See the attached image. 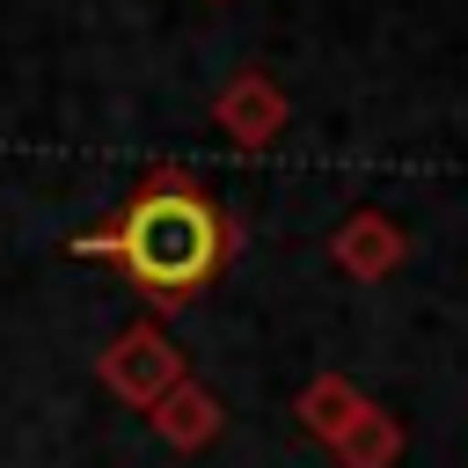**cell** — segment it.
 Here are the masks:
<instances>
[{"instance_id":"cell-1","label":"cell","mask_w":468,"mask_h":468,"mask_svg":"<svg viewBox=\"0 0 468 468\" xmlns=\"http://www.w3.org/2000/svg\"><path fill=\"white\" fill-rule=\"evenodd\" d=\"M73 249H80V256H110V263H117L139 292H154V300H190V292H205V285L219 278V263H227V219H219V205H212L190 176L161 168V176H146V183L124 197V212H117L110 227L80 234Z\"/></svg>"}]
</instances>
